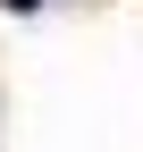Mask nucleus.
Instances as JSON below:
<instances>
[{
	"label": "nucleus",
	"instance_id": "nucleus-1",
	"mask_svg": "<svg viewBox=\"0 0 143 152\" xmlns=\"http://www.w3.org/2000/svg\"><path fill=\"white\" fill-rule=\"evenodd\" d=\"M9 9H42V0H9Z\"/></svg>",
	"mask_w": 143,
	"mask_h": 152
}]
</instances>
